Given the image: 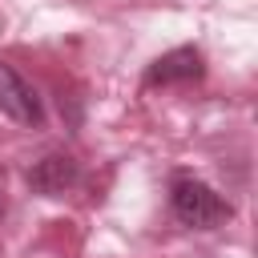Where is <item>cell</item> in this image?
Instances as JSON below:
<instances>
[{
	"instance_id": "6da1fadb",
	"label": "cell",
	"mask_w": 258,
	"mask_h": 258,
	"mask_svg": "<svg viewBox=\"0 0 258 258\" xmlns=\"http://www.w3.org/2000/svg\"><path fill=\"white\" fill-rule=\"evenodd\" d=\"M169 210L189 230H214V226L230 222V214H234V206L214 185H206L198 177H177L169 185Z\"/></svg>"
},
{
	"instance_id": "7a4b0ae2",
	"label": "cell",
	"mask_w": 258,
	"mask_h": 258,
	"mask_svg": "<svg viewBox=\"0 0 258 258\" xmlns=\"http://www.w3.org/2000/svg\"><path fill=\"white\" fill-rule=\"evenodd\" d=\"M0 113L12 117L16 125H28V129L44 121V105H40L36 89H32L8 60H0Z\"/></svg>"
},
{
	"instance_id": "3957f363",
	"label": "cell",
	"mask_w": 258,
	"mask_h": 258,
	"mask_svg": "<svg viewBox=\"0 0 258 258\" xmlns=\"http://www.w3.org/2000/svg\"><path fill=\"white\" fill-rule=\"evenodd\" d=\"M81 181V165L69 153H44L32 169H28V185L40 198H60L64 189H73Z\"/></svg>"
},
{
	"instance_id": "277c9868",
	"label": "cell",
	"mask_w": 258,
	"mask_h": 258,
	"mask_svg": "<svg viewBox=\"0 0 258 258\" xmlns=\"http://www.w3.org/2000/svg\"><path fill=\"white\" fill-rule=\"evenodd\" d=\"M202 73H206L202 52L185 44V48H173V52L157 56V60L145 69V85H149V89H157V85H185V81H198Z\"/></svg>"
}]
</instances>
